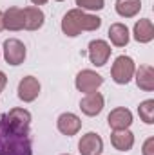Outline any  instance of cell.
Returning <instances> with one entry per match:
<instances>
[{"label":"cell","mask_w":154,"mask_h":155,"mask_svg":"<svg viewBox=\"0 0 154 155\" xmlns=\"http://www.w3.org/2000/svg\"><path fill=\"white\" fill-rule=\"evenodd\" d=\"M0 155H33L29 132L11 126L5 117H0Z\"/></svg>","instance_id":"6da1fadb"},{"label":"cell","mask_w":154,"mask_h":155,"mask_svg":"<svg viewBox=\"0 0 154 155\" xmlns=\"http://www.w3.org/2000/svg\"><path fill=\"white\" fill-rule=\"evenodd\" d=\"M102 25V18L96 15H89L83 9H71L62 18V31L65 36L75 38L83 31H96Z\"/></svg>","instance_id":"7a4b0ae2"},{"label":"cell","mask_w":154,"mask_h":155,"mask_svg":"<svg viewBox=\"0 0 154 155\" xmlns=\"http://www.w3.org/2000/svg\"><path fill=\"white\" fill-rule=\"evenodd\" d=\"M134 71H136V65H134V61H132L131 56H118L114 60V63H113L111 76L114 79V83L127 85L134 78Z\"/></svg>","instance_id":"3957f363"},{"label":"cell","mask_w":154,"mask_h":155,"mask_svg":"<svg viewBox=\"0 0 154 155\" xmlns=\"http://www.w3.org/2000/svg\"><path fill=\"white\" fill-rule=\"evenodd\" d=\"M75 85H76L78 90L83 92V94L96 92V90L103 85V78L100 76L98 72L91 71V69H85V71H80V72L76 74Z\"/></svg>","instance_id":"277c9868"},{"label":"cell","mask_w":154,"mask_h":155,"mask_svg":"<svg viewBox=\"0 0 154 155\" xmlns=\"http://www.w3.org/2000/svg\"><path fill=\"white\" fill-rule=\"evenodd\" d=\"M2 51H4V60H5L9 65H13V67L24 63L26 54H27V52H26V45H24L20 40H16V38L5 40Z\"/></svg>","instance_id":"5b68a950"},{"label":"cell","mask_w":154,"mask_h":155,"mask_svg":"<svg viewBox=\"0 0 154 155\" xmlns=\"http://www.w3.org/2000/svg\"><path fill=\"white\" fill-rule=\"evenodd\" d=\"M111 51L113 49L105 40H93L89 43L87 54H89V60L94 67H103L111 58Z\"/></svg>","instance_id":"8992f818"},{"label":"cell","mask_w":154,"mask_h":155,"mask_svg":"<svg viewBox=\"0 0 154 155\" xmlns=\"http://www.w3.org/2000/svg\"><path fill=\"white\" fill-rule=\"evenodd\" d=\"M103 105H105V99H103V96L96 90V92H89V94H85V96L82 97V101H80V110H82L85 116L94 117L103 110Z\"/></svg>","instance_id":"52a82bcc"},{"label":"cell","mask_w":154,"mask_h":155,"mask_svg":"<svg viewBox=\"0 0 154 155\" xmlns=\"http://www.w3.org/2000/svg\"><path fill=\"white\" fill-rule=\"evenodd\" d=\"M78 152L82 155H100L103 152V141L98 134L87 132L78 143Z\"/></svg>","instance_id":"ba28073f"},{"label":"cell","mask_w":154,"mask_h":155,"mask_svg":"<svg viewBox=\"0 0 154 155\" xmlns=\"http://www.w3.org/2000/svg\"><path fill=\"white\" fill-rule=\"evenodd\" d=\"M40 94V81L35 76H26L18 83V97L24 103H31Z\"/></svg>","instance_id":"9c48e42d"},{"label":"cell","mask_w":154,"mask_h":155,"mask_svg":"<svg viewBox=\"0 0 154 155\" xmlns=\"http://www.w3.org/2000/svg\"><path fill=\"white\" fill-rule=\"evenodd\" d=\"M56 128H58L60 134H64L67 137H73V135H76L78 132H80V128H82V119L76 114H73V112H65V114H62V116L58 117Z\"/></svg>","instance_id":"30bf717a"},{"label":"cell","mask_w":154,"mask_h":155,"mask_svg":"<svg viewBox=\"0 0 154 155\" xmlns=\"http://www.w3.org/2000/svg\"><path fill=\"white\" fill-rule=\"evenodd\" d=\"M107 123L113 130H127L132 124V112L125 107H118L107 116Z\"/></svg>","instance_id":"8fae6325"},{"label":"cell","mask_w":154,"mask_h":155,"mask_svg":"<svg viewBox=\"0 0 154 155\" xmlns=\"http://www.w3.org/2000/svg\"><path fill=\"white\" fill-rule=\"evenodd\" d=\"M4 117H5V121L11 126L18 128L22 132H29V126H31V114H29V110H26V108H11L7 114H4Z\"/></svg>","instance_id":"7c38bea8"},{"label":"cell","mask_w":154,"mask_h":155,"mask_svg":"<svg viewBox=\"0 0 154 155\" xmlns=\"http://www.w3.org/2000/svg\"><path fill=\"white\" fill-rule=\"evenodd\" d=\"M4 29L7 31H22L24 29V9L20 7H9L4 11L2 16Z\"/></svg>","instance_id":"4fadbf2b"},{"label":"cell","mask_w":154,"mask_h":155,"mask_svg":"<svg viewBox=\"0 0 154 155\" xmlns=\"http://www.w3.org/2000/svg\"><path fill=\"white\" fill-rule=\"evenodd\" d=\"M111 144L120 152H129L134 146V134L127 130H113L111 134Z\"/></svg>","instance_id":"5bb4252c"},{"label":"cell","mask_w":154,"mask_h":155,"mask_svg":"<svg viewBox=\"0 0 154 155\" xmlns=\"http://www.w3.org/2000/svg\"><path fill=\"white\" fill-rule=\"evenodd\" d=\"M45 15L40 7H24V29L27 31H37L44 25Z\"/></svg>","instance_id":"9a60e30c"},{"label":"cell","mask_w":154,"mask_h":155,"mask_svg":"<svg viewBox=\"0 0 154 155\" xmlns=\"http://www.w3.org/2000/svg\"><path fill=\"white\" fill-rule=\"evenodd\" d=\"M134 76H136L138 88H142L145 92L154 90V69L151 65H140V69L134 71Z\"/></svg>","instance_id":"2e32d148"},{"label":"cell","mask_w":154,"mask_h":155,"mask_svg":"<svg viewBox=\"0 0 154 155\" xmlns=\"http://www.w3.org/2000/svg\"><path fill=\"white\" fill-rule=\"evenodd\" d=\"M132 35H134V40L140 41V43H149V41H152V38H154L152 22H151L149 18H142V20H138V22L134 24V31H132Z\"/></svg>","instance_id":"e0dca14e"},{"label":"cell","mask_w":154,"mask_h":155,"mask_svg":"<svg viewBox=\"0 0 154 155\" xmlns=\"http://www.w3.org/2000/svg\"><path fill=\"white\" fill-rule=\"evenodd\" d=\"M109 40H111V43L116 45V47H125L129 43V40H131L127 25L125 24H120V22L113 24L109 27Z\"/></svg>","instance_id":"ac0fdd59"},{"label":"cell","mask_w":154,"mask_h":155,"mask_svg":"<svg viewBox=\"0 0 154 155\" xmlns=\"http://www.w3.org/2000/svg\"><path fill=\"white\" fill-rule=\"evenodd\" d=\"M116 13L123 18H132L142 9V0H116Z\"/></svg>","instance_id":"d6986e66"},{"label":"cell","mask_w":154,"mask_h":155,"mask_svg":"<svg viewBox=\"0 0 154 155\" xmlns=\"http://www.w3.org/2000/svg\"><path fill=\"white\" fill-rule=\"evenodd\" d=\"M138 114H140V119L145 124H152L154 123V99L142 101L140 107H138Z\"/></svg>","instance_id":"ffe728a7"},{"label":"cell","mask_w":154,"mask_h":155,"mask_svg":"<svg viewBox=\"0 0 154 155\" xmlns=\"http://www.w3.org/2000/svg\"><path fill=\"white\" fill-rule=\"evenodd\" d=\"M76 5L83 11H100L103 9V0H76Z\"/></svg>","instance_id":"44dd1931"},{"label":"cell","mask_w":154,"mask_h":155,"mask_svg":"<svg viewBox=\"0 0 154 155\" xmlns=\"http://www.w3.org/2000/svg\"><path fill=\"white\" fill-rule=\"evenodd\" d=\"M143 155H154V137H149L145 143H143V150H142Z\"/></svg>","instance_id":"7402d4cb"},{"label":"cell","mask_w":154,"mask_h":155,"mask_svg":"<svg viewBox=\"0 0 154 155\" xmlns=\"http://www.w3.org/2000/svg\"><path fill=\"white\" fill-rule=\"evenodd\" d=\"M5 83H7V78H5V74L0 71V92L5 88Z\"/></svg>","instance_id":"603a6c76"},{"label":"cell","mask_w":154,"mask_h":155,"mask_svg":"<svg viewBox=\"0 0 154 155\" xmlns=\"http://www.w3.org/2000/svg\"><path fill=\"white\" fill-rule=\"evenodd\" d=\"M31 2H33L35 5H44V4H45L47 0H31Z\"/></svg>","instance_id":"cb8c5ba5"},{"label":"cell","mask_w":154,"mask_h":155,"mask_svg":"<svg viewBox=\"0 0 154 155\" xmlns=\"http://www.w3.org/2000/svg\"><path fill=\"white\" fill-rule=\"evenodd\" d=\"M2 16H4V13H2V11H0V31H2V29H4V24H2Z\"/></svg>","instance_id":"d4e9b609"},{"label":"cell","mask_w":154,"mask_h":155,"mask_svg":"<svg viewBox=\"0 0 154 155\" xmlns=\"http://www.w3.org/2000/svg\"><path fill=\"white\" fill-rule=\"evenodd\" d=\"M62 155H71V153H62Z\"/></svg>","instance_id":"484cf974"},{"label":"cell","mask_w":154,"mask_h":155,"mask_svg":"<svg viewBox=\"0 0 154 155\" xmlns=\"http://www.w3.org/2000/svg\"><path fill=\"white\" fill-rule=\"evenodd\" d=\"M56 2H64V0H56Z\"/></svg>","instance_id":"4316f807"}]
</instances>
